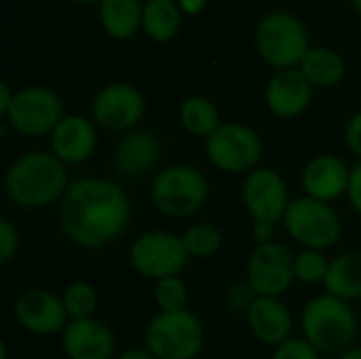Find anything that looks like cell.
I'll list each match as a JSON object with an SVG mask.
<instances>
[{
    "label": "cell",
    "instance_id": "cell-1",
    "mask_svg": "<svg viewBox=\"0 0 361 359\" xmlns=\"http://www.w3.org/2000/svg\"><path fill=\"white\" fill-rule=\"evenodd\" d=\"M57 207L63 237L80 250L110 245L127 231L131 220V201L123 186L99 176L72 180Z\"/></svg>",
    "mask_w": 361,
    "mask_h": 359
},
{
    "label": "cell",
    "instance_id": "cell-2",
    "mask_svg": "<svg viewBox=\"0 0 361 359\" xmlns=\"http://www.w3.org/2000/svg\"><path fill=\"white\" fill-rule=\"evenodd\" d=\"M68 167L51 150H27L4 171L6 199L25 212H40L59 205L68 186Z\"/></svg>",
    "mask_w": 361,
    "mask_h": 359
},
{
    "label": "cell",
    "instance_id": "cell-3",
    "mask_svg": "<svg viewBox=\"0 0 361 359\" xmlns=\"http://www.w3.org/2000/svg\"><path fill=\"white\" fill-rule=\"evenodd\" d=\"M300 330L302 339L322 355H341L345 349L355 345L360 324L351 303L324 292L305 305Z\"/></svg>",
    "mask_w": 361,
    "mask_h": 359
},
{
    "label": "cell",
    "instance_id": "cell-4",
    "mask_svg": "<svg viewBox=\"0 0 361 359\" xmlns=\"http://www.w3.org/2000/svg\"><path fill=\"white\" fill-rule=\"evenodd\" d=\"M209 197V184L201 169L188 163H173L157 171L150 186V201L165 218L182 220L199 214Z\"/></svg>",
    "mask_w": 361,
    "mask_h": 359
},
{
    "label": "cell",
    "instance_id": "cell-5",
    "mask_svg": "<svg viewBox=\"0 0 361 359\" xmlns=\"http://www.w3.org/2000/svg\"><path fill=\"white\" fill-rule=\"evenodd\" d=\"M256 49L264 63L279 70L300 68L311 49L307 25L290 11H271L256 28Z\"/></svg>",
    "mask_w": 361,
    "mask_h": 359
},
{
    "label": "cell",
    "instance_id": "cell-6",
    "mask_svg": "<svg viewBox=\"0 0 361 359\" xmlns=\"http://www.w3.org/2000/svg\"><path fill=\"white\" fill-rule=\"evenodd\" d=\"M144 347L157 359H197L205 349V326L190 309L159 311L146 324Z\"/></svg>",
    "mask_w": 361,
    "mask_h": 359
},
{
    "label": "cell",
    "instance_id": "cell-7",
    "mask_svg": "<svg viewBox=\"0 0 361 359\" xmlns=\"http://www.w3.org/2000/svg\"><path fill=\"white\" fill-rule=\"evenodd\" d=\"M281 224L302 250L326 252L343 239V220L336 207L307 195L290 201Z\"/></svg>",
    "mask_w": 361,
    "mask_h": 359
},
{
    "label": "cell",
    "instance_id": "cell-8",
    "mask_svg": "<svg viewBox=\"0 0 361 359\" xmlns=\"http://www.w3.org/2000/svg\"><path fill=\"white\" fill-rule=\"evenodd\" d=\"M188 262L190 256L184 248L182 235L171 231H144L129 245L131 269L150 281L182 275Z\"/></svg>",
    "mask_w": 361,
    "mask_h": 359
},
{
    "label": "cell",
    "instance_id": "cell-9",
    "mask_svg": "<svg viewBox=\"0 0 361 359\" xmlns=\"http://www.w3.org/2000/svg\"><path fill=\"white\" fill-rule=\"evenodd\" d=\"M264 146L258 131L245 123H222L207 140L205 154L207 161L222 174H243L247 176L260 167Z\"/></svg>",
    "mask_w": 361,
    "mask_h": 359
},
{
    "label": "cell",
    "instance_id": "cell-10",
    "mask_svg": "<svg viewBox=\"0 0 361 359\" xmlns=\"http://www.w3.org/2000/svg\"><path fill=\"white\" fill-rule=\"evenodd\" d=\"M63 116V102L53 89L27 85L15 91V99L4 114V121L23 138H44L53 133Z\"/></svg>",
    "mask_w": 361,
    "mask_h": 359
},
{
    "label": "cell",
    "instance_id": "cell-11",
    "mask_svg": "<svg viewBox=\"0 0 361 359\" xmlns=\"http://www.w3.org/2000/svg\"><path fill=\"white\" fill-rule=\"evenodd\" d=\"M144 112L146 97L140 87L131 83H110L102 87L91 102L93 123L112 133H127L137 129Z\"/></svg>",
    "mask_w": 361,
    "mask_h": 359
},
{
    "label": "cell",
    "instance_id": "cell-12",
    "mask_svg": "<svg viewBox=\"0 0 361 359\" xmlns=\"http://www.w3.org/2000/svg\"><path fill=\"white\" fill-rule=\"evenodd\" d=\"M245 281L258 296L281 298L296 281L294 254L281 241L256 245L247 258Z\"/></svg>",
    "mask_w": 361,
    "mask_h": 359
},
{
    "label": "cell",
    "instance_id": "cell-13",
    "mask_svg": "<svg viewBox=\"0 0 361 359\" xmlns=\"http://www.w3.org/2000/svg\"><path fill=\"white\" fill-rule=\"evenodd\" d=\"M241 201L254 222L277 224L283 220L292 201L286 178L273 167H256L243 178Z\"/></svg>",
    "mask_w": 361,
    "mask_h": 359
},
{
    "label": "cell",
    "instance_id": "cell-14",
    "mask_svg": "<svg viewBox=\"0 0 361 359\" xmlns=\"http://www.w3.org/2000/svg\"><path fill=\"white\" fill-rule=\"evenodd\" d=\"M13 315L19 328L36 336L61 334L70 322L61 294L44 288L23 290L13 305Z\"/></svg>",
    "mask_w": 361,
    "mask_h": 359
},
{
    "label": "cell",
    "instance_id": "cell-15",
    "mask_svg": "<svg viewBox=\"0 0 361 359\" xmlns=\"http://www.w3.org/2000/svg\"><path fill=\"white\" fill-rule=\"evenodd\" d=\"M351 167L336 154L324 152L311 157L300 171V186L307 197L334 203L349 193Z\"/></svg>",
    "mask_w": 361,
    "mask_h": 359
},
{
    "label": "cell",
    "instance_id": "cell-16",
    "mask_svg": "<svg viewBox=\"0 0 361 359\" xmlns=\"http://www.w3.org/2000/svg\"><path fill=\"white\" fill-rule=\"evenodd\" d=\"M61 349L68 359H116V336L112 328L97 320H70L61 332Z\"/></svg>",
    "mask_w": 361,
    "mask_h": 359
},
{
    "label": "cell",
    "instance_id": "cell-17",
    "mask_svg": "<svg viewBox=\"0 0 361 359\" xmlns=\"http://www.w3.org/2000/svg\"><path fill=\"white\" fill-rule=\"evenodd\" d=\"M51 152L66 165L87 163L97 148V125L82 114H66L49 135Z\"/></svg>",
    "mask_w": 361,
    "mask_h": 359
},
{
    "label": "cell",
    "instance_id": "cell-18",
    "mask_svg": "<svg viewBox=\"0 0 361 359\" xmlns=\"http://www.w3.org/2000/svg\"><path fill=\"white\" fill-rule=\"evenodd\" d=\"M313 85L298 70H279L271 76L264 89V104L277 118H296L311 106Z\"/></svg>",
    "mask_w": 361,
    "mask_h": 359
},
{
    "label": "cell",
    "instance_id": "cell-19",
    "mask_svg": "<svg viewBox=\"0 0 361 359\" xmlns=\"http://www.w3.org/2000/svg\"><path fill=\"white\" fill-rule=\"evenodd\" d=\"M252 336L264 347H279L292 339L294 317L288 305L275 296H258L245 313Z\"/></svg>",
    "mask_w": 361,
    "mask_h": 359
},
{
    "label": "cell",
    "instance_id": "cell-20",
    "mask_svg": "<svg viewBox=\"0 0 361 359\" xmlns=\"http://www.w3.org/2000/svg\"><path fill=\"white\" fill-rule=\"evenodd\" d=\"M161 159V142L148 129H131L121 135L112 150V167L127 178L146 176Z\"/></svg>",
    "mask_w": 361,
    "mask_h": 359
},
{
    "label": "cell",
    "instance_id": "cell-21",
    "mask_svg": "<svg viewBox=\"0 0 361 359\" xmlns=\"http://www.w3.org/2000/svg\"><path fill=\"white\" fill-rule=\"evenodd\" d=\"M324 288L328 294L355 303L361 300V252L360 250H347L338 256L330 258V269L324 281Z\"/></svg>",
    "mask_w": 361,
    "mask_h": 359
},
{
    "label": "cell",
    "instance_id": "cell-22",
    "mask_svg": "<svg viewBox=\"0 0 361 359\" xmlns=\"http://www.w3.org/2000/svg\"><path fill=\"white\" fill-rule=\"evenodd\" d=\"M144 4L140 0H104L99 4V23L114 40H129L142 30Z\"/></svg>",
    "mask_w": 361,
    "mask_h": 359
},
{
    "label": "cell",
    "instance_id": "cell-23",
    "mask_svg": "<svg viewBox=\"0 0 361 359\" xmlns=\"http://www.w3.org/2000/svg\"><path fill=\"white\" fill-rule=\"evenodd\" d=\"M298 70L307 76V80L313 87L330 89L345 78L347 63L343 55L330 47H311Z\"/></svg>",
    "mask_w": 361,
    "mask_h": 359
},
{
    "label": "cell",
    "instance_id": "cell-24",
    "mask_svg": "<svg viewBox=\"0 0 361 359\" xmlns=\"http://www.w3.org/2000/svg\"><path fill=\"white\" fill-rule=\"evenodd\" d=\"M182 15L178 0H146L142 30L154 42H169L180 32Z\"/></svg>",
    "mask_w": 361,
    "mask_h": 359
},
{
    "label": "cell",
    "instance_id": "cell-25",
    "mask_svg": "<svg viewBox=\"0 0 361 359\" xmlns=\"http://www.w3.org/2000/svg\"><path fill=\"white\" fill-rule=\"evenodd\" d=\"M178 118L182 129L199 140H207L220 125V110L218 106L205 95H190L180 104Z\"/></svg>",
    "mask_w": 361,
    "mask_h": 359
},
{
    "label": "cell",
    "instance_id": "cell-26",
    "mask_svg": "<svg viewBox=\"0 0 361 359\" xmlns=\"http://www.w3.org/2000/svg\"><path fill=\"white\" fill-rule=\"evenodd\" d=\"M182 241L190 258L207 260L220 252L224 243V235L214 222H192L182 233Z\"/></svg>",
    "mask_w": 361,
    "mask_h": 359
},
{
    "label": "cell",
    "instance_id": "cell-27",
    "mask_svg": "<svg viewBox=\"0 0 361 359\" xmlns=\"http://www.w3.org/2000/svg\"><path fill=\"white\" fill-rule=\"evenodd\" d=\"M63 307L68 311L70 320H87L95 317V311L99 307L97 290L89 281H72L61 292Z\"/></svg>",
    "mask_w": 361,
    "mask_h": 359
},
{
    "label": "cell",
    "instance_id": "cell-28",
    "mask_svg": "<svg viewBox=\"0 0 361 359\" xmlns=\"http://www.w3.org/2000/svg\"><path fill=\"white\" fill-rule=\"evenodd\" d=\"M152 300L161 313L184 311V309H188V300H190L188 284L184 281L182 275L159 279V281H154Z\"/></svg>",
    "mask_w": 361,
    "mask_h": 359
},
{
    "label": "cell",
    "instance_id": "cell-29",
    "mask_svg": "<svg viewBox=\"0 0 361 359\" xmlns=\"http://www.w3.org/2000/svg\"><path fill=\"white\" fill-rule=\"evenodd\" d=\"M328 269H330V258H326V252L302 250L294 254V275H296V281L305 286L324 284Z\"/></svg>",
    "mask_w": 361,
    "mask_h": 359
},
{
    "label": "cell",
    "instance_id": "cell-30",
    "mask_svg": "<svg viewBox=\"0 0 361 359\" xmlns=\"http://www.w3.org/2000/svg\"><path fill=\"white\" fill-rule=\"evenodd\" d=\"M271 359H322V353L305 339H288L283 345L273 349Z\"/></svg>",
    "mask_w": 361,
    "mask_h": 359
},
{
    "label": "cell",
    "instance_id": "cell-31",
    "mask_svg": "<svg viewBox=\"0 0 361 359\" xmlns=\"http://www.w3.org/2000/svg\"><path fill=\"white\" fill-rule=\"evenodd\" d=\"M256 298H258V294L254 292V288L247 281H239V284H233L228 288V292H226V307L233 313H243L245 315Z\"/></svg>",
    "mask_w": 361,
    "mask_h": 359
},
{
    "label": "cell",
    "instance_id": "cell-32",
    "mask_svg": "<svg viewBox=\"0 0 361 359\" xmlns=\"http://www.w3.org/2000/svg\"><path fill=\"white\" fill-rule=\"evenodd\" d=\"M19 243H21V237H19L17 226L13 224V220L2 218L0 220V262L2 264H8L17 256Z\"/></svg>",
    "mask_w": 361,
    "mask_h": 359
},
{
    "label": "cell",
    "instance_id": "cell-33",
    "mask_svg": "<svg viewBox=\"0 0 361 359\" xmlns=\"http://www.w3.org/2000/svg\"><path fill=\"white\" fill-rule=\"evenodd\" d=\"M345 142L347 148L361 161V108L349 118L347 127H345Z\"/></svg>",
    "mask_w": 361,
    "mask_h": 359
},
{
    "label": "cell",
    "instance_id": "cell-34",
    "mask_svg": "<svg viewBox=\"0 0 361 359\" xmlns=\"http://www.w3.org/2000/svg\"><path fill=\"white\" fill-rule=\"evenodd\" d=\"M349 205L353 212L361 218V161H357L351 167V182H349V193H347Z\"/></svg>",
    "mask_w": 361,
    "mask_h": 359
},
{
    "label": "cell",
    "instance_id": "cell-35",
    "mask_svg": "<svg viewBox=\"0 0 361 359\" xmlns=\"http://www.w3.org/2000/svg\"><path fill=\"white\" fill-rule=\"evenodd\" d=\"M275 226L277 224H271V222H254L252 224V239H254V243L256 245H264V243L277 241L275 239V235H277Z\"/></svg>",
    "mask_w": 361,
    "mask_h": 359
},
{
    "label": "cell",
    "instance_id": "cell-36",
    "mask_svg": "<svg viewBox=\"0 0 361 359\" xmlns=\"http://www.w3.org/2000/svg\"><path fill=\"white\" fill-rule=\"evenodd\" d=\"M207 2H209V0H178L182 13L188 15V17H195V15L203 13L205 6H207Z\"/></svg>",
    "mask_w": 361,
    "mask_h": 359
},
{
    "label": "cell",
    "instance_id": "cell-37",
    "mask_svg": "<svg viewBox=\"0 0 361 359\" xmlns=\"http://www.w3.org/2000/svg\"><path fill=\"white\" fill-rule=\"evenodd\" d=\"M13 99H15V91L11 89L8 83H2V85H0V114H2V116L8 112Z\"/></svg>",
    "mask_w": 361,
    "mask_h": 359
},
{
    "label": "cell",
    "instance_id": "cell-38",
    "mask_svg": "<svg viewBox=\"0 0 361 359\" xmlns=\"http://www.w3.org/2000/svg\"><path fill=\"white\" fill-rule=\"evenodd\" d=\"M116 359H157L146 347H133V349H127L123 353H118Z\"/></svg>",
    "mask_w": 361,
    "mask_h": 359
},
{
    "label": "cell",
    "instance_id": "cell-39",
    "mask_svg": "<svg viewBox=\"0 0 361 359\" xmlns=\"http://www.w3.org/2000/svg\"><path fill=\"white\" fill-rule=\"evenodd\" d=\"M336 359H361V345H353V347L345 349L341 355H336Z\"/></svg>",
    "mask_w": 361,
    "mask_h": 359
},
{
    "label": "cell",
    "instance_id": "cell-40",
    "mask_svg": "<svg viewBox=\"0 0 361 359\" xmlns=\"http://www.w3.org/2000/svg\"><path fill=\"white\" fill-rule=\"evenodd\" d=\"M74 4H80V6H91V4H102L104 0H70Z\"/></svg>",
    "mask_w": 361,
    "mask_h": 359
},
{
    "label": "cell",
    "instance_id": "cell-41",
    "mask_svg": "<svg viewBox=\"0 0 361 359\" xmlns=\"http://www.w3.org/2000/svg\"><path fill=\"white\" fill-rule=\"evenodd\" d=\"M351 6H353V11L361 17V0H351Z\"/></svg>",
    "mask_w": 361,
    "mask_h": 359
}]
</instances>
